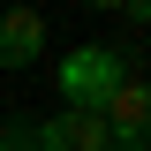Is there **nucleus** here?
Returning <instances> with one entry per match:
<instances>
[{"instance_id": "1", "label": "nucleus", "mask_w": 151, "mask_h": 151, "mask_svg": "<svg viewBox=\"0 0 151 151\" xmlns=\"http://www.w3.org/2000/svg\"><path fill=\"white\" fill-rule=\"evenodd\" d=\"M129 76V60L121 53H106V45H83V53H68L60 60V91H68V106H83V113H98L113 98V83Z\"/></svg>"}, {"instance_id": "2", "label": "nucleus", "mask_w": 151, "mask_h": 151, "mask_svg": "<svg viewBox=\"0 0 151 151\" xmlns=\"http://www.w3.org/2000/svg\"><path fill=\"white\" fill-rule=\"evenodd\" d=\"M23 151H113V144H106V121H98V113L68 106V113H53V121H38V129L23 136Z\"/></svg>"}, {"instance_id": "3", "label": "nucleus", "mask_w": 151, "mask_h": 151, "mask_svg": "<svg viewBox=\"0 0 151 151\" xmlns=\"http://www.w3.org/2000/svg\"><path fill=\"white\" fill-rule=\"evenodd\" d=\"M98 121H106V136H121L129 151H144V129H151V91H144V76H121L113 83V98L98 106Z\"/></svg>"}, {"instance_id": "4", "label": "nucleus", "mask_w": 151, "mask_h": 151, "mask_svg": "<svg viewBox=\"0 0 151 151\" xmlns=\"http://www.w3.org/2000/svg\"><path fill=\"white\" fill-rule=\"evenodd\" d=\"M45 53V23L30 15V8H15V15H0V60L8 68H23V60Z\"/></svg>"}, {"instance_id": "5", "label": "nucleus", "mask_w": 151, "mask_h": 151, "mask_svg": "<svg viewBox=\"0 0 151 151\" xmlns=\"http://www.w3.org/2000/svg\"><path fill=\"white\" fill-rule=\"evenodd\" d=\"M0 151H23V136H0Z\"/></svg>"}, {"instance_id": "6", "label": "nucleus", "mask_w": 151, "mask_h": 151, "mask_svg": "<svg viewBox=\"0 0 151 151\" xmlns=\"http://www.w3.org/2000/svg\"><path fill=\"white\" fill-rule=\"evenodd\" d=\"M113 151H129V144H113Z\"/></svg>"}]
</instances>
